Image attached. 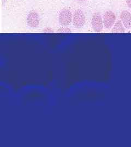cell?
<instances>
[{
  "label": "cell",
  "instance_id": "52a82bcc",
  "mask_svg": "<svg viewBox=\"0 0 131 147\" xmlns=\"http://www.w3.org/2000/svg\"><path fill=\"white\" fill-rule=\"evenodd\" d=\"M111 33H125V28L124 26L122 21L119 20L115 22L113 28L111 30Z\"/></svg>",
  "mask_w": 131,
  "mask_h": 147
},
{
  "label": "cell",
  "instance_id": "30bf717a",
  "mask_svg": "<svg viewBox=\"0 0 131 147\" xmlns=\"http://www.w3.org/2000/svg\"><path fill=\"white\" fill-rule=\"evenodd\" d=\"M43 32H53L52 30H51V29H50V28L45 29L44 30H43Z\"/></svg>",
  "mask_w": 131,
  "mask_h": 147
},
{
  "label": "cell",
  "instance_id": "7c38bea8",
  "mask_svg": "<svg viewBox=\"0 0 131 147\" xmlns=\"http://www.w3.org/2000/svg\"><path fill=\"white\" fill-rule=\"evenodd\" d=\"M2 5H5L7 0H2Z\"/></svg>",
  "mask_w": 131,
  "mask_h": 147
},
{
  "label": "cell",
  "instance_id": "5b68a950",
  "mask_svg": "<svg viewBox=\"0 0 131 147\" xmlns=\"http://www.w3.org/2000/svg\"><path fill=\"white\" fill-rule=\"evenodd\" d=\"M92 27L94 31L97 33H100L103 31V21L102 16L100 13H94L92 16L91 20Z\"/></svg>",
  "mask_w": 131,
  "mask_h": 147
},
{
  "label": "cell",
  "instance_id": "277c9868",
  "mask_svg": "<svg viewBox=\"0 0 131 147\" xmlns=\"http://www.w3.org/2000/svg\"><path fill=\"white\" fill-rule=\"evenodd\" d=\"M27 24L32 28H36L40 24V17L36 11H30L28 14L26 19Z\"/></svg>",
  "mask_w": 131,
  "mask_h": 147
},
{
  "label": "cell",
  "instance_id": "3957f363",
  "mask_svg": "<svg viewBox=\"0 0 131 147\" xmlns=\"http://www.w3.org/2000/svg\"><path fill=\"white\" fill-rule=\"evenodd\" d=\"M116 16L113 11H108L105 12L103 16V25L105 28L110 29L115 23Z\"/></svg>",
  "mask_w": 131,
  "mask_h": 147
},
{
  "label": "cell",
  "instance_id": "9c48e42d",
  "mask_svg": "<svg viewBox=\"0 0 131 147\" xmlns=\"http://www.w3.org/2000/svg\"><path fill=\"white\" fill-rule=\"evenodd\" d=\"M126 2L127 6L131 9V0H126Z\"/></svg>",
  "mask_w": 131,
  "mask_h": 147
},
{
  "label": "cell",
  "instance_id": "8fae6325",
  "mask_svg": "<svg viewBox=\"0 0 131 147\" xmlns=\"http://www.w3.org/2000/svg\"><path fill=\"white\" fill-rule=\"evenodd\" d=\"M79 3H84L86 0H77Z\"/></svg>",
  "mask_w": 131,
  "mask_h": 147
},
{
  "label": "cell",
  "instance_id": "8992f818",
  "mask_svg": "<svg viewBox=\"0 0 131 147\" xmlns=\"http://www.w3.org/2000/svg\"><path fill=\"white\" fill-rule=\"evenodd\" d=\"M121 21H122L124 27L129 30L131 28V13L127 11H123L121 13Z\"/></svg>",
  "mask_w": 131,
  "mask_h": 147
},
{
  "label": "cell",
  "instance_id": "ba28073f",
  "mask_svg": "<svg viewBox=\"0 0 131 147\" xmlns=\"http://www.w3.org/2000/svg\"><path fill=\"white\" fill-rule=\"evenodd\" d=\"M58 33H71V30L67 27L63 26L58 30Z\"/></svg>",
  "mask_w": 131,
  "mask_h": 147
},
{
  "label": "cell",
  "instance_id": "7a4b0ae2",
  "mask_svg": "<svg viewBox=\"0 0 131 147\" xmlns=\"http://www.w3.org/2000/svg\"><path fill=\"white\" fill-rule=\"evenodd\" d=\"M86 21L84 12L81 9H77L74 11L73 16V24L74 27L81 28L84 26Z\"/></svg>",
  "mask_w": 131,
  "mask_h": 147
},
{
  "label": "cell",
  "instance_id": "6da1fadb",
  "mask_svg": "<svg viewBox=\"0 0 131 147\" xmlns=\"http://www.w3.org/2000/svg\"><path fill=\"white\" fill-rule=\"evenodd\" d=\"M72 21L73 16L68 9L64 8L60 11L58 16V22L61 26H68L71 25Z\"/></svg>",
  "mask_w": 131,
  "mask_h": 147
}]
</instances>
